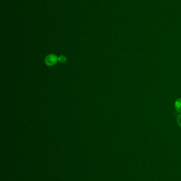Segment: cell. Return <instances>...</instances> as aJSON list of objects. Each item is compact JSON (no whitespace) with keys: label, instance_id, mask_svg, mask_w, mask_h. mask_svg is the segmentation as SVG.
Returning <instances> with one entry per match:
<instances>
[{"label":"cell","instance_id":"obj_3","mask_svg":"<svg viewBox=\"0 0 181 181\" xmlns=\"http://www.w3.org/2000/svg\"><path fill=\"white\" fill-rule=\"evenodd\" d=\"M66 60V58L64 56H60L58 58V60L60 63H64V62H65Z\"/></svg>","mask_w":181,"mask_h":181},{"label":"cell","instance_id":"obj_4","mask_svg":"<svg viewBox=\"0 0 181 181\" xmlns=\"http://www.w3.org/2000/svg\"><path fill=\"white\" fill-rule=\"evenodd\" d=\"M177 122L179 126L181 127V114L179 115L177 118Z\"/></svg>","mask_w":181,"mask_h":181},{"label":"cell","instance_id":"obj_2","mask_svg":"<svg viewBox=\"0 0 181 181\" xmlns=\"http://www.w3.org/2000/svg\"><path fill=\"white\" fill-rule=\"evenodd\" d=\"M175 107L176 111L181 113V99H178L176 100L175 103Z\"/></svg>","mask_w":181,"mask_h":181},{"label":"cell","instance_id":"obj_1","mask_svg":"<svg viewBox=\"0 0 181 181\" xmlns=\"http://www.w3.org/2000/svg\"><path fill=\"white\" fill-rule=\"evenodd\" d=\"M58 60V58L54 54L49 55L46 57L45 59V63L47 65L53 66L57 62V60Z\"/></svg>","mask_w":181,"mask_h":181}]
</instances>
